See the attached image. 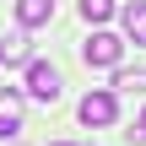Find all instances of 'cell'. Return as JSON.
Returning <instances> with one entry per match:
<instances>
[{
    "label": "cell",
    "mask_w": 146,
    "mask_h": 146,
    "mask_svg": "<svg viewBox=\"0 0 146 146\" xmlns=\"http://www.w3.org/2000/svg\"><path fill=\"white\" fill-rule=\"evenodd\" d=\"M76 114H81V125H92V130L114 125V119H119V98H114V87H98V92H87V98L76 103Z\"/></svg>",
    "instance_id": "obj_1"
},
{
    "label": "cell",
    "mask_w": 146,
    "mask_h": 146,
    "mask_svg": "<svg viewBox=\"0 0 146 146\" xmlns=\"http://www.w3.org/2000/svg\"><path fill=\"white\" fill-rule=\"evenodd\" d=\"M119 54H125V38H114V33H103V27L81 43V60H87L92 70H114V65H119Z\"/></svg>",
    "instance_id": "obj_2"
},
{
    "label": "cell",
    "mask_w": 146,
    "mask_h": 146,
    "mask_svg": "<svg viewBox=\"0 0 146 146\" xmlns=\"http://www.w3.org/2000/svg\"><path fill=\"white\" fill-rule=\"evenodd\" d=\"M60 92H65L60 70H54L49 60H27V98H38V103H60Z\"/></svg>",
    "instance_id": "obj_3"
},
{
    "label": "cell",
    "mask_w": 146,
    "mask_h": 146,
    "mask_svg": "<svg viewBox=\"0 0 146 146\" xmlns=\"http://www.w3.org/2000/svg\"><path fill=\"white\" fill-rule=\"evenodd\" d=\"M22 135V87H0V141Z\"/></svg>",
    "instance_id": "obj_4"
},
{
    "label": "cell",
    "mask_w": 146,
    "mask_h": 146,
    "mask_svg": "<svg viewBox=\"0 0 146 146\" xmlns=\"http://www.w3.org/2000/svg\"><path fill=\"white\" fill-rule=\"evenodd\" d=\"M54 22V0H16V27L33 33V27H49Z\"/></svg>",
    "instance_id": "obj_5"
},
{
    "label": "cell",
    "mask_w": 146,
    "mask_h": 146,
    "mask_svg": "<svg viewBox=\"0 0 146 146\" xmlns=\"http://www.w3.org/2000/svg\"><path fill=\"white\" fill-rule=\"evenodd\" d=\"M125 38L146 49V0H130L125 5Z\"/></svg>",
    "instance_id": "obj_6"
},
{
    "label": "cell",
    "mask_w": 146,
    "mask_h": 146,
    "mask_svg": "<svg viewBox=\"0 0 146 146\" xmlns=\"http://www.w3.org/2000/svg\"><path fill=\"white\" fill-rule=\"evenodd\" d=\"M22 60H33V38H27V33L0 38V65H22Z\"/></svg>",
    "instance_id": "obj_7"
},
{
    "label": "cell",
    "mask_w": 146,
    "mask_h": 146,
    "mask_svg": "<svg viewBox=\"0 0 146 146\" xmlns=\"http://www.w3.org/2000/svg\"><path fill=\"white\" fill-rule=\"evenodd\" d=\"M114 16V0H81V22H92V27H103Z\"/></svg>",
    "instance_id": "obj_8"
},
{
    "label": "cell",
    "mask_w": 146,
    "mask_h": 146,
    "mask_svg": "<svg viewBox=\"0 0 146 146\" xmlns=\"http://www.w3.org/2000/svg\"><path fill=\"white\" fill-rule=\"evenodd\" d=\"M114 92H146V70H119L114 76Z\"/></svg>",
    "instance_id": "obj_9"
},
{
    "label": "cell",
    "mask_w": 146,
    "mask_h": 146,
    "mask_svg": "<svg viewBox=\"0 0 146 146\" xmlns=\"http://www.w3.org/2000/svg\"><path fill=\"white\" fill-rule=\"evenodd\" d=\"M130 135H135V141L146 146V108H141V119H135V130H130Z\"/></svg>",
    "instance_id": "obj_10"
},
{
    "label": "cell",
    "mask_w": 146,
    "mask_h": 146,
    "mask_svg": "<svg viewBox=\"0 0 146 146\" xmlns=\"http://www.w3.org/2000/svg\"><path fill=\"white\" fill-rule=\"evenodd\" d=\"M54 146H70V141H54Z\"/></svg>",
    "instance_id": "obj_11"
}]
</instances>
